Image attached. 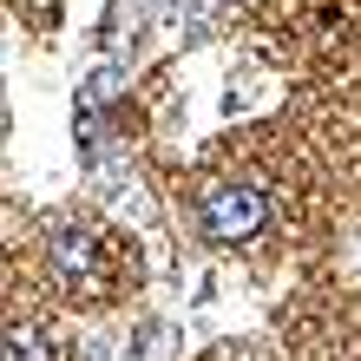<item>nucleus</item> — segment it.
I'll use <instances>...</instances> for the list:
<instances>
[{"label":"nucleus","mask_w":361,"mask_h":361,"mask_svg":"<svg viewBox=\"0 0 361 361\" xmlns=\"http://www.w3.org/2000/svg\"><path fill=\"white\" fill-rule=\"evenodd\" d=\"M269 210L276 204H269L263 184H210L197 197V224H204L210 243H250V237H263Z\"/></svg>","instance_id":"1"},{"label":"nucleus","mask_w":361,"mask_h":361,"mask_svg":"<svg viewBox=\"0 0 361 361\" xmlns=\"http://www.w3.org/2000/svg\"><path fill=\"white\" fill-rule=\"evenodd\" d=\"M0 361H59V348L47 342V329L33 322H7V355Z\"/></svg>","instance_id":"3"},{"label":"nucleus","mask_w":361,"mask_h":361,"mask_svg":"<svg viewBox=\"0 0 361 361\" xmlns=\"http://www.w3.org/2000/svg\"><path fill=\"white\" fill-rule=\"evenodd\" d=\"M47 263L59 276V289H73V295H105V289H112L105 243H99V230H86V224H59L47 237Z\"/></svg>","instance_id":"2"}]
</instances>
